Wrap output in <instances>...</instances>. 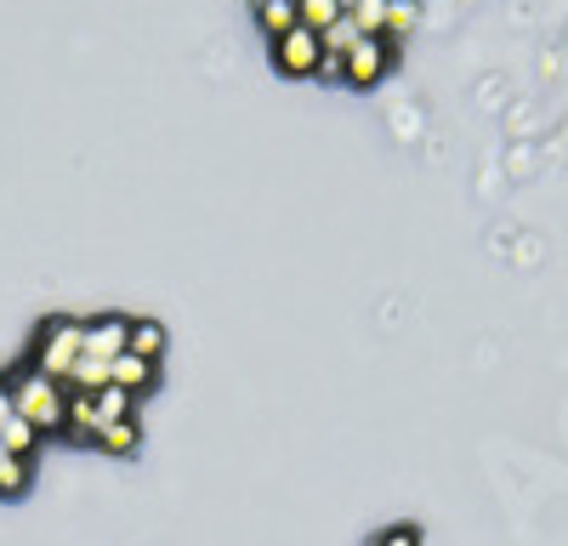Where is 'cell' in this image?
Here are the masks:
<instances>
[{"mask_svg": "<svg viewBox=\"0 0 568 546\" xmlns=\"http://www.w3.org/2000/svg\"><path fill=\"white\" fill-rule=\"evenodd\" d=\"M18 416V410H12V382H0V427H7Z\"/></svg>", "mask_w": 568, "mask_h": 546, "instance_id": "2e32d148", "label": "cell"}, {"mask_svg": "<svg viewBox=\"0 0 568 546\" xmlns=\"http://www.w3.org/2000/svg\"><path fill=\"white\" fill-rule=\"evenodd\" d=\"M415 23H420V0H393V7H387V34L382 40H409L415 34Z\"/></svg>", "mask_w": 568, "mask_h": 546, "instance_id": "4fadbf2b", "label": "cell"}, {"mask_svg": "<svg viewBox=\"0 0 568 546\" xmlns=\"http://www.w3.org/2000/svg\"><path fill=\"white\" fill-rule=\"evenodd\" d=\"M34 484V455H0V495H7V501H18L23 489Z\"/></svg>", "mask_w": 568, "mask_h": 546, "instance_id": "ba28073f", "label": "cell"}, {"mask_svg": "<svg viewBox=\"0 0 568 546\" xmlns=\"http://www.w3.org/2000/svg\"><path fill=\"white\" fill-rule=\"evenodd\" d=\"M0 444H7L12 455H34V444H40V433L23 422V416H12L7 427H0Z\"/></svg>", "mask_w": 568, "mask_h": 546, "instance_id": "5bb4252c", "label": "cell"}, {"mask_svg": "<svg viewBox=\"0 0 568 546\" xmlns=\"http://www.w3.org/2000/svg\"><path fill=\"white\" fill-rule=\"evenodd\" d=\"M12 410L45 438V433H69V387L40 376V371H23L12 382Z\"/></svg>", "mask_w": 568, "mask_h": 546, "instance_id": "6da1fadb", "label": "cell"}, {"mask_svg": "<svg viewBox=\"0 0 568 546\" xmlns=\"http://www.w3.org/2000/svg\"><path fill=\"white\" fill-rule=\"evenodd\" d=\"M80 358H85V318H45L40 336H34V364L29 371L69 387L74 371H80Z\"/></svg>", "mask_w": 568, "mask_h": 546, "instance_id": "7a4b0ae2", "label": "cell"}, {"mask_svg": "<svg viewBox=\"0 0 568 546\" xmlns=\"http://www.w3.org/2000/svg\"><path fill=\"white\" fill-rule=\"evenodd\" d=\"M154 382H160V364L154 358H136V353H120L114 358V387L120 393L142 398V393H154Z\"/></svg>", "mask_w": 568, "mask_h": 546, "instance_id": "8992f818", "label": "cell"}, {"mask_svg": "<svg viewBox=\"0 0 568 546\" xmlns=\"http://www.w3.org/2000/svg\"><path fill=\"white\" fill-rule=\"evenodd\" d=\"M387 63H393V40H382V34H364L353 52H347V63H342V85H382V74H387Z\"/></svg>", "mask_w": 568, "mask_h": 546, "instance_id": "277c9868", "label": "cell"}, {"mask_svg": "<svg viewBox=\"0 0 568 546\" xmlns=\"http://www.w3.org/2000/svg\"><path fill=\"white\" fill-rule=\"evenodd\" d=\"M387 7H393V0H342V12H347L364 34H387Z\"/></svg>", "mask_w": 568, "mask_h": 546, "instance_id": "8fae6325", "label": "cell"}, {"mask_svg": "<svg viewBox=\"0 0 568 546\" xmlns=\"http://www.w3.org/2000/svg\"><path fill=\"white\" fill-rule=\"evenodd\" d=\"M98 449H109V455H136V449H142V422L125 416V422L103 427V433H98Z\"/></svg>", "mask_w": 568, "mask_h": 546, "instance_id": "30bf717a", "label": "cell"}, {"mask_svg": "<svg viewBox=\"0 0 568 546\" xmlns=\"http://www.w3.org/2000/svg\"><path fill=\"white\" fill-rule=\"evenodd\" d=\"M273 69L278 74H291V80H307L324 69V40L313 29H291V34H278L273 40Z\"/></svg>", "mask_w": 568, "mask_h": 546, "instance_id": "3957f363", "label": "cell"}, {"mask_svg": "<svg viewBox=\"0 0 568 546\" xmlns=\"http://www.w3.org/2000/svg\"><path fill=\"white\" fill-rule=\"evenodd\" d=\"M85 353H98V358H120V353H131V318H125V313L85 318Z\"/></svg>", "mask_w": 568, "mask_h": 546, "instance_id": "5b68a950", "label": "cell"}, {"mask_svg": "<svg viewBox=\"0 0 568 546\" xmlns=\"http://www.w3.org/2000/svg\"><path fill=\"white\" fill-rule=\"evenodd\" d=\"M251 12H256V23H262V34H267V40H278V34L302 29V18H296V0H251Z\"/></svg>", "mask_w": 568, "mask_h": 546, "instance_id": "52a82bcc", "label": "cell"}, {"mask_svg": "<svg viewBox=\"0 0 568 546\" xmlns=\"http://www.w3.org/2000/svg\"><path fill=\"white\" fill-rule=\"evenodd\" d=\"M296 18H302V29L324 34L329 23H342L347 12H342V0H296Z\"/></svg>", "mask_w": 568, "mask_h": 546, "instance_id": "7c38bea8", "label": "cell"}, {"mask_svg": "<svg viewBox=\"0 0 568 546\" xmlns=\"http://www.w3.org/2000/svg\"><path fill=\"white\" fill-rule=\"evenodd\" d=\"M369 546H420V529L415 524H393V529H382Z\"/></svg>", "mask_w": 568, "mask_h": 546, "instance_id": "9a60e30c", "label": "cell"}, {"mask_svg": "<svg viewBox=\"0 0 568 546\" xmlns=\"http://www.w3.org/2000/svg\"><path fill=\"white\" fill-rule=\"evenodd\" d=\"M165 342H171V336H165L160 318H131V353H136V358H154V364H160V358H165Z\"/></svg>", "mask_w": 568, "mask_h": 546, "instance_id": "9c48e42d", "label": "cell"}]
</instances>
